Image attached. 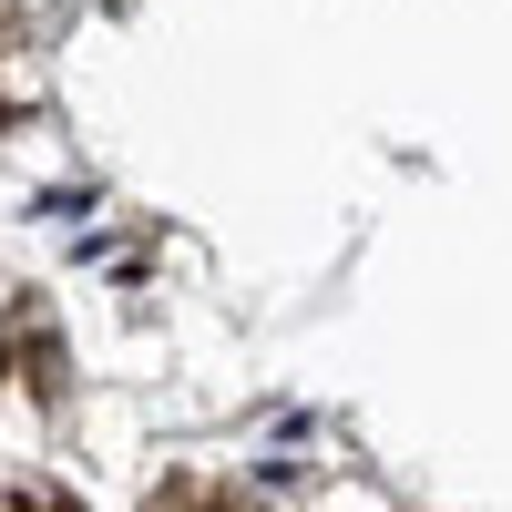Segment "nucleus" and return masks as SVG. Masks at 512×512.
Returning a JSON list of instances; mask_svg holds the SVG:
<instances>
[{
    "instance_id": "f03ea898",
    "label": "nucleus",
    "mask_w": 512,
    "mask_h": 512,
    "mask_svg": "<svg viewBox=\"0 0 512 512\" xmlns=\"http://www.w3.org/2000/svg\"><path fill=\"white\" fill-rule=\"evenodd\" d=\"M0 512H82V502H62V492H0Z\"/></svg>"
},
{
    "instance_id": "7ed1b4c3",
    "label": "nucleus",
    "mask_w": 512,
    "mask_h": 512,
    "mask_svg": "<svg viewBox=\"0 0 512 512\" xmlns=\"http://www.w3.org/2000/svg\"><path fill=\"white\" fill-rule=\"evenodd\" d=\"M0 41H11V31H0Z\"/></svg>"
},
{
    "instance_id": "f257e3e1",
    "label": "nucleus",
    "mask_w": 512,
    "mask_h": 512,
    "mask_svg": "<svg viewBox=\"0 0 512 512\" xmlns=\"http://www.w3.org/2000/svg\"><path fill=\"white\" fill-rule=\"evenodd\" d=\"M144 512H256L246 492H226V482H154V502Z\"/></svg>"
}]
</instances>
